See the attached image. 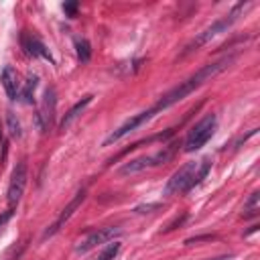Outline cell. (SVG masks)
<instances>
[{
    "label": "cell",
    "instance_id": "obj_27",
    "mask_svg": "<svg viewBox=\"0 0 260 260\" xmlns=\"http://www.w3.org/2000/svg\"><path fill=\"white\" fill-rule=\"evenodd\" d=\"M0 139H2V130H0Z\"/></svg>",
    "mask_w": 260,
    "mask_h": 260
},
{
    "label": "cell",
    "instance_id": "obj_3",
    "mask_svg": "<svg viewBox=\"0 0 260 260\" xmlns=\"http://www.w3.org/2000/svg\"><path fill=\"white\" fill-rule=\"evenodd\" d=\"M175 151H177V144H167L163 146L161 151H156L155 155H142L139 159H132L128 163H124L120 167V175H134V173H140L144 169H151V167H159L163 163H169L175 156Z\"/></svg>",
    "mask_w": 260,
    "mask_h": 260
},
{
    "label": "cell",
    "instance_id": "obj_16",
    "mask_svg": "<svg viewBox=\"0 0 260 260\" xmlns=\"http://www.w3.org/2000/svg\"><path fill=\"white\" fill-rule=\"evenodd\" d=\"M258 201H260V193H258V191H254V193L248 197V201L244 203V213H242L244 218L258 216Z\"/></svg>",
    "mask_w": 260,
    "mask_h": 260
},
{
    "label": "cell",
    "instance_id": "obj_13",
    "mask_svg": "<svg viewBox=\"0 0 260 260\" xmlns=\"http://www.w3.org/2000/svg\"><path fill=\"white\" fill-rule=\"evenodd\" d=\"M209 169H211V159H209V156H206V159H201V161L197 163V171H195V175H193V181H191V189L197 187L201 181L208 177Z\"/></svg>",
    "mask_w": 260,
    "mask_h": 260
},
{
    "label": "cell",
    "instance_id": "obj_9",
    "mask_svg": "<svg viewBox=\"0 0 260 260\" xmlns=\"http://www.w3.org/2000/svg\"><path fill=\"white\" fill-rule=\"evenodd\" d=\"M25 185H27V161L22 159L13 171V179H10L8 185V206L13 209L15 206H18V201L25 193Z\"/></svg>",
    "mask_w": 260,
    "mask_h": 260
},
{
    "label": "cell",
    "instance_id": "obj_12",
    "mask_svg": "<svg viewBox=\"0 0 260 260\" xmlns=\"http://www.w3.org/2000/svg\"><path fill=\"white\" fill-rule=\"evenodd\" d=\"M2 86H4V92L10 100L18 98V75L10 65H6L4 71H2Z\"/></svg>",
    "mask_w": 260,
    "mask_h": 260
},
{
    "label": "cell",
    "instance_id": "obj_24",
    "mask_svg": "<svg viewBox=\"0 0 260 260\" xmlns=\"http://www.w3.org/2000/svg\"><path fill=\"white\" fill-rule=\"evenodd\" d=\"M10 218H13V209H8V211H4L2 216H0V228H2V225H4V224L10 220Z\"/></svg>",
    "mask_w": 260,
    "mask_h": 260
},
{
    "label": "cell",
    "instance_id": "obj_4",
    "mask_svg": "<svg viewBox=\"0 0 260 260\" xmlns=\"http://www.w3.org/2000/svg\"><path fill=\"white\" fill-rule=\"evenodd\" d=\"M216 126H218V118L216 114H208L203 116L193 128L189 130L187 139H185V153H195L201 146H206L208 140L216 134Z\"/></svg>",
    "mask_w": 260,
    "mask_h": 260
},
{
    "label": "cell",
    "instance_id": "obj_19",
    "mask_svg": "<svg viewBox=\"0 0 260 260\" xmlns=\"http://www.w3.org/2000/svg\"><path fill=\"white\" fill-rule=\"evenodd\" d=\"M163 203H142V206H137L134 208V213H139V216H144V213H153L156 209H161Z\"/></svg>",
    "mask_w": 260,
    "mask_h": 260
},
{
    "label": "cell",
    "instance_id": "obj_20",
    "mask_svg": "<svg viewBox=\"0 0 260 260\" xmlns=\"http://www.w3.org/2000/svg\"><path fill=\"white\" fill-rule=\"evenodd\" d=\"M25 248H27V244H25V242H20L18 246H13V248H10V250L6 252L4 260H18V258H20V254L25 252Z\"/></svg>",
    "mask_w": 260,
    "mask_h": 260
},
{
    "label": "cell",
    "instance_id": "obj_1",
    "mask_svg": "<svg viewBox=\"0 0 260 260\" xmlns=\"http://www.w3.org/2000/svg\"><path fill=\"white\" fill-rule=\"evenodd\" d=\"M234 61H236V55H225V57H222V59H218V61H211V63H208V65H203L201 69H197V73H193V75L189 77V80L181 82L177 87L169 89L165 96H161L159 102H156L153 108L144 110L146 118L153 120L156 114H161L163 110H169L171 106L179 104L181 100H185L187 96H191V94L195 92V89H199L201 86H206L208 82H211L213 77H218L220 73H224Z\"/></svg>",
    "mask_w": 260,
    "mask_h": 260
},
{
    "label": "cell",
    "instance_id": "obj_11",
    "mask_svg": "<svg viewBox=\"0 0 260 260\" xmlns=\"http://www.w3.org/2000/svg\"><path fill=\"white\" fill-rule=\"evenodd\" d=\"M92 98H94V96H84L80 102H77V104L63 116V120H61V124H59V128H61V130H67V128H69L71 124H73V120H75V118H80V116H82V112H84L89 104H92Z\"/></svg>",
    "mask_w": 260,
    "mask_h": 260
},
{
    "label": "cell",
    "instance_id": "obj_17",
    "mask_svg": "<svg viewBox=\"0 0 260 260\" xmlns=\"http://www.w3.org/2000/svg\"><path fill=\"white\" fill-rule=\"evenodd\" d=\"M6 126H8V132L13 139H20L22 137V128H20V122L18 118L13 114V112H8L6 114Z\"/></svg>",
    "mask_w": 260,
    "mask_h": 260
},
{
    "label": "cell",
    "instance_id": "obj_2",
    "mask_svg": "<svg viewBox=\"0 0 260 260\" xmlns=\"http://www.w3.org/2000/svg\"><path fill=\"white\" fill-rule=\"evenodd\" d=\"M248 4H250V2H246V4H238V6H234L232 10H230V13L228 15H225V17H222L220 20H216V22H213V25H209L206 31H201L199 33V35L193 39V41H191L189 45H187V49H185V53L183 55H187V53H191V51H193L195 47H201V45H206V43H209L213 37H218V35H222V33H228V29L234 25V22L236 20H238L240 18V15L244 13V8L248 6Z\"/></svg>",
    "mask_w": 260,
    "mask_h": 260
},
{
    "label": "cell",
    "instance_id": "obj_5",
    "mask_svg": "<svg viewBox=\"0 0 260 260\" xmlns=\"http://www.w3.org/2000/svg\"><path fill=\"white\" fill-rule=\"evenodd\" d=\"M197 171V163H185L183 167L175 171L171 175V179L167 181V185L163 189V195L165 197H171V195H177V193H187L191 191V181H193V175Z\"/></svg>",
    "mask_w": 260,
    "mask_h": 260
},
{
    "label": "cell",
    "instance_id": "obj_7",
    "mask_svg": "<svg viewBox=\"0 0 260 260\" xmlns=\"http://www.w3.org/2000/svg\"><path fill=\"white\" fill-rule=\"evenodd\" d=\"M120 234H122V228H118V225H108V228L96 230V232L89 234L84 242L77 244L75 252L86 254V252H89V250H94V248H96V246H100V244H106V242H110V240L118 238Z\"/></svg>",
    "mask_w": 260,
    "mask_h": 260
},
{
    "label": "cell",
    "instance_id": "obj_22",
    "mask_svg": "<svg viewBox=\"0 0 260 260\" xmlns=\"http://www.w3.org/2000/svg\"><path fill=\"white\" fill-rule=\"evenodd\" d=\"M77 8H80V4H77L75 0H71V2H65V4H63V10H65V15L69 17V18L77 17Z\"/></svg>",
    "mask_w": 260,
    "mask_h": 260
},
{
    "label": "cell",
    "instance_id": "obj_14",
    "mask_svg": "<svg viewBox=\"0 0 260 260\" xmlns=\"http://www.w3.org/2000/svg\"><path fill=\"white\" fill-rule=\"evenodd\" d=\"M37 84H39V77L37 75H29V80L22 87V102L25 104H33V96H35V89H37Z\"/></svg>",
    "mask_w": 260,
    "mask_h": 260
},
{
    "label": "cell",
    "instance_id": "obj_6",
    "mask_svg": "<svg viewBox=\"0 0 260 260\" xmlns=\"http://www.w3.org/2000/svg\"><path fill=\"white\" fill-rule=\"evenodd\" d=\"M55 110H57V92L55 87L49 86L43 94V102H41V108L37 112V126L41 132H47L53 122H55Z\"/></svg>",
    "mask_w": 260,
    "mask_h": 260
},
{
    "label": "cell",
    "instance_id": "obj_10",
    "mask_svg": "<svg viewBox=\"0 0 260 260\" xmlns=\"http://www.w3.org/2000/svg\"><path fill=\"white\" fill-rule=\"evenodd\" d=\"M20 43H22V47L27 49L29 55H33V57H43L45 61H49V63H55L53 59V55L49 53V49L45 47V43L37 37H33V35H27V33H22V37H20Z\"/></svg>",
    "mask_w": 260,
    "mask_h": 260
},
{
    "label": "cell",
    "instance_id": "obj_15",
    "mask_svg": "<svg viewBox=\"0 0 260 260\" xmlns=\"http://www.w3.org/2000/svg\"><path fill=\"white\" fill-rule=\"evenodd\" d=\"M75 51H77V57H80L82 63H87L92 59V45H89L87 39H77L75 41Z\"/></svg>",
    "mask_w": 260,
    "mask_h": 260
},
{
    "label": "cell",
    "instance_id": "obj_8",
    "mask_svg": "<svg viewBox=\"0 0 260 260\" xmlns=\"http://www.w3.org/2000/svg\"><path fill=\"white\" fill-rule=\"evenodd\" d=\"M84 201H86V189H80V191H77V193L73 195V199H71V201L67 203V206L61 209V213L57 216V220H55V222L51 224V228H47V230H45L43 238H51V236H55V234H57V232L63 228V225H65V222H69V218L73 216V213H75V209L80 208Z\"/></svg>",
    "mask_w": 260,
    "mask_h": 260
},
{
    "label": "cell",
    "instance_id": "obj_18",
    "mask_svg": "<svg viewBox=\"0 0 260 260\" xmlns=\"http://www.w3.org/2000/svg\"><path fill=\"white\" fill-rule=\"evenodd\" d=\"M118 252H120V242L108 244V248H106V250L100 254V258H98V260H114V258L118 256Z\"/></svg>",
    "mask_w": 260,
    "mask_h": 260
},
{
    "label": "cell",
    "instance_id": "obj_21",
    "mask_svg": "<svg viewBox=\"0 0 260 260\" xmlns=\"http://www.w3.org/2000/svg\"><path fill=\"white\" fill-rule=\"evenodd\" d=\"M218 236H211V234H206V236H195V238H187L185 240V246H193L197 242H211V240H216Z\"/></svg>",
    "mask_w": 260,
    "mask_h": 260
},
{
    "label": "cell",
    "instance_id": "obj_25",
    "mask_svg": "<svg viewBox=\"0 0 260 260\" xmlns=\"http://www.w3.org/2000/svg\"><path fill=\"white\" fill-rule=\"evenodd\" d=\"M256 230H258V225H252V228H250V230H248V232H246V236H250V234H254Z\"/></svg>",
    "mask_w": 260,
    "mask_h": 260
},
{
    "label": "cell",
    "instance_id": "obj_26",
    "mask_svg": "<svg viewBox=\"0 0 260 260\" xmlns=\"http://www.w3.org/2000/svg\"><path fill=\"white\" fill-rule=\"evenodd\" d=\"M232 256H218V258H209V260H230Z\"/></svg>",
    "mask_w": 260,
    "mask_h": 260
},
{
    "label": "cell",
    "instance_id": "obj_23",
    "mask_svg": "<svg viewBox=\"0 0 260 260\" xmlns=\"http://www.w3.org/2000/svg\"><path fill=\"white\" fill-rule=\"evenodd\" d=\"M185 220H187V213H183V216H181V218H175V220H173V222H171V224H169L167 228H165V232H173V230H175V228H179V225L183 224Z\"/></svg>",
    "mask_w": 260,
    "mask_h": 260
}]
</instances>
